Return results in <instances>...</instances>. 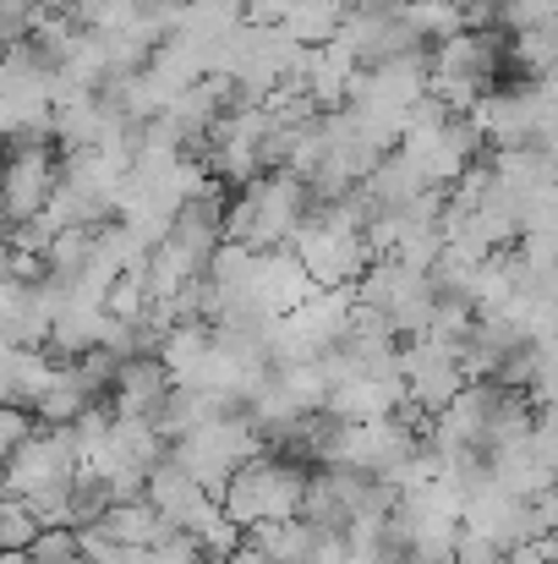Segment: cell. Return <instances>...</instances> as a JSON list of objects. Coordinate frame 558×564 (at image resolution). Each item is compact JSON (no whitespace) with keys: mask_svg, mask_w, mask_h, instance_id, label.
I'll return each instance as SVG.
<instances>
[{"mask_svg":"<svg viewBox=\"0 0 558 564\" xmlns=\"http://www.w3.org/2000/svg\"><path fill=\"white\" fill-rule=\"evenodd\" d=\"M307 482L313 471H302L296 460H285L280 449H269L263 460H252L230 494H225V516L241 527V532H258L269 521H296L307 510Z\"/></svg>","mask_w":558,"mask_h":564,"instance_id":"6da1fadb","label":"cell"},{"mask_svg":"<svg viewBox=\"0 0 558 564\" xmlns=\"http://www.w3.org/2000/svg\"><path fill=\"white\" fill-rule=\"evenodd\" d=\"M488 160H493L499 182L521 197V208L558 187V160L543 154V149H510V154H488Z\"/></svg>","mask_w":558,"mask_h":564,"instance_id":"8992f818","label":"cell"},{"mask_svg":"<svg viewBox=\"0 0 558 564\" xmlns=\"http://www.w3.org/2000/svg\"><path fill=\"white\" fill-rule=\"evenodd\" d=\"M554 22H558V0H504V6H499V28H504L510 39L543 33V28H554Z\"/></svg>","mask_w":558,"mask_h":564,"instance_id":"30bf717a","label":"cell"},{"mask_svg":"<svg viewBox=\"0 0 558 564\" xmlns=\"http://www.w3.org/2000/svg\"><path fill=\"white\" fill-rule=\"evenodd\" d=\"M225 564H274V560H269L263 549H252V543H241V549H236V554H230V560H225Z\"/></svg>","mask_w":558,"mask_h":564,"instance_id":"4fadbf2b","label":"cell"},{"mask_svg":"<svg viewBox=\"0 0 558 564\" xmlns=\"http://www.w3.org/2000/svg\"><path fill=\"white\" fill-rule=\"evenodd\" d=\"M39 538H44V521L33 516V505L6 494V499H0V549H6V554H28Z\"/></svg>","mask_w":558,"mask_h":564,"instance_id":"9c48e42d","label":"cell"},{"mask_svg":"<svg viewBox=\"0 0 558 564\" xmlns=\"http://www.w3.org/2000/svg\"><path fill=\"white\" fill-rule=\"evenodd\" d=\"M39 433H44V422H39L28 405H6V411H0V455H6V460H11L22 444H33Z\"/></svg>","mask_w":558,"mask_h":564,"instance_id":"7c38bea8","label":"cell"},{"mask_svg":"<svg viewBox=\"0 0 558 564\" xmlns=\"http://www.w3.org/2000/svg\"><path fill=\"white\" fill-rule=\"evenodd\" d=\"M0 564H33V560H28V554H6Z\"/></svg>","mask_w":558,"mask_h":564,"instance_id":"5bb4252c","label":"cell"},{"mask_svg":"<svg viewBox=\"0 0 558 564\" xmlns=\"http://www.w3.org/2000/svg\"><path fill=\"white\" fill-rule=\"evenodd\" d=\"M405 22L422 33V44H444V39H455V33H466L471 22H466V6L460 0H411L405 6Z\"/></svg>","mask_w":558,"mask_h":564,"instance_id":"ba28073f","label":"cell"},{"mask_svg":"<svg viewBox=\"0 0 558 564\" xmlns=\"http://www.w3.org/2000/svg\"><path fill=\"white\" fill-rule=\"evenodd\" d=\"M61 362L50 346H6V405H39L44 389L55 383Z\"/></svg>","mask_w":558,"mask_h":564,"instance_id":"5b68a950","label":"cell"},{"mask_svg":"<svg viewBox=\"0 0 558 564\" xmlns=\"http://www.w3.org/2000/svg\"><path fill=\"white\" fill-rule=\"evenodd\" d=\"M362 192L378 203V214H405L422 192H433V187H427V176L416 171V160H411V154H389L368 182H362Z\"/></svg>","mask_w":558,"mask_h":564,"instance_id":"52a82bcc","label":"cell"},{"mask_svg":"<svg viewBox=\"0 0 558 564\" xmlns=\"http://www.w3.org/2000/svg\"><path fill=\"white\" fill-rule=\"evenodd\" d=\"M471 389L466 357L438 346V340H411L405 346V400H416L422 411H449L460 394Z\"/></svg>","mask_w":558,"mask_h":564,"instance_id":"7a4b0ae2","label":"cell"},{"mask_svg":"<svg viewBox=\"0 0 558 564\" xmlns=\"http://www.w3.org/2000/svg\"><path fill=\"white\" fill-rule=\"evenodd\" d=\"M171 394H176V378L160 357H132L121 362V378H116V416H160Z\"/></svg>","mask_w":558,"mask_h":564,"instance_id":"277c9868","label":"cell"},{"mask_svg":"<svg viewBox=\"0 0 558 564\" xmlns=\"http://www.w3.org/2000/svg\"><path fill=\"white\" fill-rule=\"evenodd\" d=\"M554 77H558V72H554Z\"/></svg>","mask_w":558,"mask_h":564,"instance_id":"9a60e30c","label":"cell"},{"mask_svg":"<svg viewBox=\"0 0 558 564\" xmlns=\"http://www.w3.org/2000/svg\"><path fill=\"white\" fill-rule=\"evenodd\" d=\"M28 560L33 564H83L88 549H83V532H77V527H50V532L28 549Z\"/></svg>","mask_w":558,"mask_h":564,"instance_id":"8fae6325","label":"cell"},{"mask_svg":"<svg viewBox=\"0 0 558 564\" xmlns=\"http://www.w3.org/2000/svg\"><path fill=\"white\" fill-rule=\"evenodd\" d=\"M61 192V154L50 149H11V171H6V219L33 225Z\"/></svg>","mask_w":558,"mask_h":564,"instance_id":"3957f363","label":"cell"}]
</instances>
